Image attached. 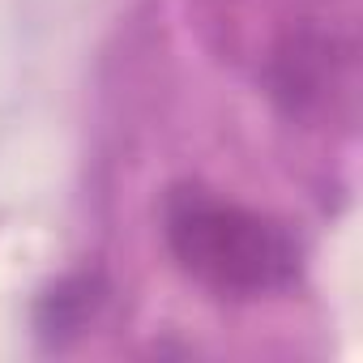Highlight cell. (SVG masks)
Listing matches in <instances>:
<instances>
[{
  "mask_svg": "<svg viewBox=\"0 0 363 363\" xmlns=\"http://www.w3.org/2000/svg\"><path fill=\"white\" fill-rule=\"evenodd\" d=\"M167 244L175 261L218 295L278 291L299 269L295 235L206 189H179L167 201Z\"/></svg>",
  "mask_w": 363,
  "mask_h": 363,
  "instance_id": "6da1fadb",
  "label": "cell"
},
{
  "mask_svg": "<svg viewBox=\"0 0 363 363\" xmlns=\"http://www.w3.org/2000/svg\"><path fill=\"white\" fill-rule=\"evenodd\" d=\"M99 286H94V278H69V282H60L52 295H48V303H43V337L48 342H65V337H73V333H82V325H86V316L94 312V303H99V295H94Z\"/></svg>",
  "mask_w": 363,
  "mask_h": 363,
  "instance_id": "7a4b0ae2",
  "label": "cell"
}]
</instances>
